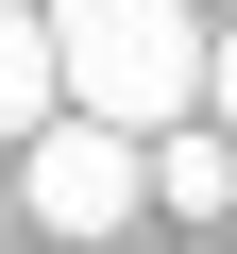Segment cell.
<instances>
[{"label":"cell","instance_id":"7","mask_svg":"<svg viewBox=\"0 0 237 254\" xmlns=\"http://www.w3.org/2000/svg\"><path fill=\"white\" fill-rule=\"evenodd\" d=\"M0 220H17V187H0Z\"/></svg>","mask_w":237,"mask_h":254},{"label":"cell","instance_id":"1","mask_svg":"<svg viewBox=\"0 0 237 254\" xmlns=\"http://www.w3.org/2000/svg\"><path fill=\"white\" fill-rule=\"evenodd\" d=\"M51 17V85L68 119H102V136H170V119H203V17L186 0H34Z\"/></svg>","mask_w":237,"mask_h":254},{"label":"cell","instance_id":"4","mask_svg":"<svg viewBox=\"0 0 237 254\" xmlns=\"http://www.w3.org/2000/svg\"><path fill=\"white\" fill-rule=\"evenodd\" d=\"M51 119H68V85H51V17L0 0V136H51Z\"/></svg>","mask_w":237,"mask_h":254},{"label":"cell","instance_id":"2","mask_svg":"<svg viewBox=\"0 0 237 254\" xmlns=\"http://www.w3.org/2000/svg\"><path fill=\"white\" fill-rule=\"evenodd\" d=\"M136 203H153V153H136V136H102V119H51V136H17V220H34L51 254H102Z\"/></svg>","mask_w":237,"mask_h":254},{"label":"cell","instance_id":"5","mask_svg":"<svg viewBox=\"0 0 237 254\" xmlns=\"http://www.w3.org/2000/svg\"><path fill=\"white\" fill-rule=\"evenodd\" d=\"M203 119H220V136H237V17L203 34Z\"/></svg>","mask_w":237,"mask_h":254},{"label":"cell","instance_id":"6","mask_svg":"<svg viewBox=\"0 0 237 254\" xmlns=\"http://www.w3.org/2000/svg\"><path fill=\"white\" fill-rule=\"evenodd\" d=\"M186 17H203V34H220V17H237V0H186Z\"/></svg>","mask_w":237,"mask_h":254},{"label":"cell","instance_id":"3","mask_svg":"<svg viewBox=\"0 0 237 254\" xmlns=\"http://www.w3.org/2000/svg\"><path fill=\"white\" fill-rule=\"evenodd\" d=\"M153 203L203 237V220H237V136H220V119H170V136H153Z\"/></svg>","mask_w":237,"mask_h":254}]
</instances>
